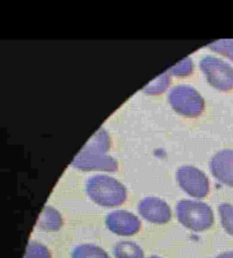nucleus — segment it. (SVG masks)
<instances>
[{"label":"nucleus","instance_id":"f257e3e1","mask_svg":"<svg viewBox=\"0 0 233 258\" xmlns=\"http://www.w3.org/2000/svg\"><path fill=\"white\" fill-rule=\"evenodd\" d=\"M110 148V136L100 128L73 159L71 165L81 171L116 172L119 164L116 159L107 154Z\"/></svg>","mask_w":233,"mask_h":258},{"label":"nucleus","instance_id":"f03ea898","mask_svg":"<svg viewBox=\"0 0 233 258\" xmlns=\"http://www.w3.org/2000/svg\"><path fill=\"white\" fill-rule=\"evenodd\" d=\"M86 191L92 201L104 207L120 206L127 199L126 187L117 179L104 174L91 177Z\"/></svg>","mask_w":233,"mask_h":258},{"label":"nucleus","instance_id":"7ed1b4c3","mask_svg":"<svg viewBox=\"0 0 233 258\" xmlns=\"http://www.w3.org/2000/svg\"><path fill=\"white\" fill-rule=\"evenodd\" d=\"M176 214L181 225L195 232L209 229L214 223L212 209L202 202L181 200L177 205Z\"/></svg>","mask_w":233,"mask_h":258},{"label":"nucleus","instance_id":"20e7f679","mask_svg":"<svg viewBox=\"0 0 233 258\" xmlns=\"http://www.w3.org/2000/svg\"><path fill=\"white\" fill-rule=\"evenodd\" d=\"M169 102L179 114L195 118L204 110L205 101L193 87L181 84L174 87L169 94Z\"/></svg>","mask_w":233,"mask_h":258},{"label":"nucleus","instance_id":"39448f33","mask_svg":"<svg viewBox=\"0 0 233 258\" xmlns=\"http://www.w3.org/2000/svg\"><path fill=\"white\" fill-rule=\"evenodd\" d=\"M200 70L215 89L228 91L233 89V68L219 57L205 56L200 61Z\"/></svg>","mask_w":233,"mask_h":258},{"label":"nucleus","instance_id":"423d86ee","mask_svg":"<svg viewBox=\"0 0 233 258\" xmlns=\"http://www.w3.org/2000/svg\"><path fill=\"white\" fill-rule=\"evenodd\" d=\"M176 179L180 186L189 196L202 199L209 191V179L200 169L185 165L178 169Z\"/></svg>","mask_w":233,"mask_h":258},{"label":"nucleus","instance_id":"0eeeda50","mask_svg":"<svg viewBox=\"0 0 233 258\" xmlns=\"http://www.w3.org/2000/svg\"><path fill=\"white\" fill-rule=\"evenodd\" d=\"M106 225L114 234L130 236L137 234L140 229V221L128 211H113L107 215Z\"/></svg>","mask_w":233,"mask_h":258},{"label":"nucleus","instance_id":"6e6552de","mask_svg":"<svg viewBox=\"0 0 233 258\" xmlns=\"http://www.w3.org/2000/svg\"><path fill=\"white\" fill-rule=\"evenodd\" d=\"M139 215L152 224L164 225L172 218L171 207L158 197H146L138 203Z\"/></svg>","mask_w":233,"mask_h":258},{"label":"nucleus","instance_id":"1a4fd4ad","mask_svg":"<svg viewBox=\"0 0 233 258\" xmlns=\"http://www.w3.org/2000/svg\"><path fill=\"white\" fill-rule=\"evenodd\" d=\"M209 168L217 180L233 187V150L225 149L214 154L210 160Z\"/></svg>","mask_w":233,"mask_h":258},{"label":"nucleus","instance_id":"9d476101","mask_svg":"<svg viewBox=\"0 0 233 258\" xmlns=\"http://www.w3.org/2000/svg\"><path fill=\"white\" fill-rule=\"evenodd\" d=\"M63 225L62 216L58 211L51 206H46L38 218L37 226L47 232H56Z\"/></svg>","mask_w":233,"mask_h":258},{"label":"nucleus","instance_id":"9b49d317","mask_svg":"<svg viewBox=\"0 0 233 258\" xmlns=\"http://www.w3.org/2000/svg\"><path fill=\"white\" fill-rule=\"evenodd\" d=\"M116 258H144V252L138 244L131 241H120L113 248Z\"/></svg>","mask_w":233,"mask_h":258},{"label":"nucleus","instance_id":"f8f14e48","mask_svg":"<svg viewBox=\"0 0 233 258\" xmlns=\"http://www.w3.org/2000/svg\"><path fill=\"white\" fill-rule=\"evenodd\" d=\"M72 258H110L103 249L92 244H81L74 249Z\"/></svg>","mask_w":233,"mask_h":258},{"label":"nucleus","instance_id":"ddd939ff","mask_svg":"<svg viewBox=\"0 0 233 258\" xmlns=\"http://www.w3.org/2000/svg\"><path fill=\"white\" fill-rule=\"evenodd\" d=\"M170 82H171L170 74L163 73L144 87L143 91L147 94H159L166 90L170 85Z\"/></svg>","mask_w":233,"mask_h":258},{"label":"nucleus","instance_id":"4468645a","mask_svg":"<svg viewBox=\"0 0 233 258\" xmlns=\"http://www.w3.org/2000/svg\"><path fill=\"white\" fill-rule=\"evenodd\" d=\"M220 222L225 231L233 236V205L222 203L219 206Z\"/></svg>","mask_w":233,"mask_h":258},{"label":"nucleus","instance_id":"2eb2a0df","mask_svg":"<svg viewBox=\"0 0 233 258\" xmlns=\"http://www.w3.org/2000/svg\"><path fill=\"white\" fill-rule=\"evenodd\" d=\"M24 258H51L48 247L37 241H30L25 253Z\"/></svg>","mask_w":233,"mask_h":258},{"label":"nucleus","instance_id":"dca6fc26","mask_svg":"<svg viewBox=\"0 0 233 258\" xmlns=\"http://www.w3.org/2000/svg\"><path fill=\"white\" fill-rule=\"evenodd\" d=\"M193 71V62L190 57H185L180 62L169 69L168 73L177 77H185L190 75Z\"/></svg>","mask_w":233,"mask_h":258},{"label":"nucleus","instance_id":"f3484780","mask_svg":"<svg viewBox=\"0 0 233 258\" xmlns=\"http://www.w3.org/2000/svg\"><path fill=\"white\" fill-rule=\"evenodd\" d=\"M209 48L215 52L229 57L233 60V39H221L209 45Z\"/></svg>","mask_w":233,"mask_h":258},{"label":"nucleus","instance_id":"a211bd4d","mask_svg":"<svg viewBox=\"0 0 233 258\" xmlns=\"http://www.w3.org/2000/svg\"><path fill=\"white\" fill-rule=\"evenodd\" d=\"M216 258H233V252H225L220 253Z\"/></svg>","mask_w":233,"mask_h":258},{"label":"nucleus","instance_id":"6ab92c4d","mask_svg":"<svg viewBox=\"0 0 233 258\" xmlns=\"http://www.w3.org/2000/svg\"><path fill=\"white\" fill-rule=\"evenodd\" d=\"M147 258H161V257H159V256H155V255H153V256H150V257H147Z\"/></svg>","mask_w":233,"mask_h":258}]
</instances>
